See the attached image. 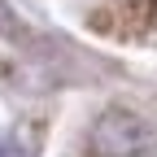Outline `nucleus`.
<instances>
[{"label": "nucleus", "instance_id": "3", "mask_svg": "<svg viewBox=\"0 0 157 157\" xmlns=\"http://www.w3.org/2000/svg\"><path fill=\"white\" fill-rule=\"evenodd\" d=\"M0 157H26V148H22V144H13V140H5V135H0Z\"/></svg>", "mask_w": 157, "mask_h": 157}, {"label": "nucleus", "instance_id": "4", "mask_svg": "<svg viewBox=\"0 0 157 157\" xmlns=\"http://www.w3.org/2000/svg\"><path fill=\"white\" fill-rule=\"evenodd\" d=\"M135 157H157V148H144V153H135Z\"/></svg>", "mask_w": 157, "mask_h": 157}, {"label": "nucleus", "instance_id": "1", "mask_svg": "<svg viewBox=\"0 0 157 157\" xmlns=\"http://www.w3.org/2000/svg\"><path fill=\"white\" fill-rule=\"evenodd\" d=\"M153 140H157L153 127L140 113H127V109H109L92 127V148L105 153V157H135V153L153 148Z\"/></svg>", "mask_w": 157, "mask_h": 157}, {"label": "nucleus", "instance_id": "2", "mask_svg": "<svg viewBox=\"0 0 157 157\" xmlns=\"http://www.w3.org/2000/svg\"><path fill=\"white\" fill-rule=\"evenodd\" d=\"M0 39H26V22L17 17L9 0H0Z\"/></svg>", "mask_w": 157, "mask_h": 157}]
</instances>
